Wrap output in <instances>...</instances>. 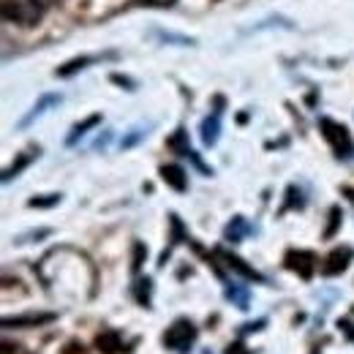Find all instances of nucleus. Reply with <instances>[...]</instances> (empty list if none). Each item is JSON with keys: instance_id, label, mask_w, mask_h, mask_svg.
<instances>
[{"instance_id": "2", "label": "nucleus", "mask_w": 354, "mask_h": 354, "mask_svg": "<svg viewBox=\"0 0 354 354\" xmlns=\"http://www.w3.org/2000/svg\"><path fill=\"white\" fill-rule=\"evenodd\" d=\"M194 341H196V327H194V322H188V319H177L175 324L164 333V346L177 354L191 352Z\"/></svg>"}, {"instance_id": "28", "label": "nucleus", "mask_w": 354, "mask_h": 354, "mask_svg": "<svg viewBox=\"0 0 354 354\" xmlns=\"http://www.w3.org/2000/svg\"><path fill=\"white\" fill-rule=\"evenodd\" d=\"M33 3H44V0H33Z\"/></svg>"}, {"instance_id": "17", "label": "nucleus", "mask_w": 354, "mask_h": 354, "mask_svg": "<svg viewBox=\"0 0 354 354\" xmlns=\"http://www.w3.org/2000/svg\"><path fill=\"white\" fill-rule=\"evenodd\" d=\"M136 300H139V306H145V308H150V292H153V281L150 278H142L139 283H136Z\"/></svg>"}, {"instance_id": "27", "label": "nucleus", "mask_w": 354, "mask_h": 354, "mask_svg": "<svg viewBox=\"0 0 354 354\" xmlns=\"http://www.w3.org/2000/svg\"><path fill=\"white\" fill-rule=\"evenodd\" d=\"M262 327H265V319H259L257 324H245V327H243V333H254V330H262Z\"/></svg>"}, {"instance_id": "9", "label": "nucleus", "mask_w": 354, "mask_h": 354, "mask_svg": "<svg viewBox=\"0 0 354 354\" xmlns=\"http://www.w3.org/2000/svg\"><path fill=\"white\" fill-rule=\"evenodd\" d=\"M161 180L169 185V188H175V191H188V175H185V169L183 167H177V164H167V167H161Z\"/></svg>"}, {"instance_id": "12", "label": "nucleus", "mask_w": 354, "mask_h": 354, "mask_svg": "<svg viewBox=\"0 0 354 354\" xmlns=\"http://www.w3.org/2000/svg\"><path fill=\"white\" fill-rule=\"evenodd\" d=\"M251 232V223L245 221L243 216H237V218H232V223L226 226V232H223V237L229 240V243H240L245 234Z\"/></svg>"}, {"instance_id": "8", "label": "nucleus", "mask_w": 354, "mask_h": 354, "mask_svg": "<svg viewBox=\"0 0 354 354\" xmlns=\"http://www.w3.org/2000/svg\"><path fill=\"white\" fill-rule=\"evenodd\" d=\"M95 349L101 354H118L123 352V338L118 330H104L95 335Z\"/></svg>"}, {"instance_id": "16", "label": "nucleus", "mask_w": 354, "mask_h": 354, "mask_svg": "<svg viewBox=\"0 0 354 354\" xmlns=\"http://www.w3.org/2000/svg\"><path fill=\"white\" fill-rule=\"evenodd\" d=\"M226 297H229L237 308H243V310L248 308V292H245L243 286H234V283H232V286H226Z\"/></svg>"}, {"instance_id": "14", "label": "nucleus", "mask_w": 354, "mask_h": 354, "mask_svg": "<svg viewBox=\"0 0 354 354\" xmlns=\"http://www.w3.org/2000/svg\"><path fill=\"white\" fill-rule=\"evenodd\" d=\"M36 156H39V153H25V156H19V158H17V161H14V164H11V167H8L6 172H3V183H8L11 177L19 175V172H22L25 167H30V161H33Z\"/></svg>"}, {"instance_id": "29", "label": "nucleus", "mask_w": 354, "mask_h": 354, "mask_svg": "<svg viewBox=\"0 0 354 354\" xmlns=\"http://www.w3.org/2000/svg\"><path fill=\"white\" fill-rule=\"evenodd\" d=\"M352 310H354V308H352Z\"/></svg>"}, {"instance_id": "4", "label": "nucleus", "mask_w": 354, "mask_h": 354, "mask_svg": "<svg viewBox=\"0 0 354 354\" xmlns=\"http://www.w3.org/2000/svg\"><path fill=\"white\" fill-rule=\"evenodd\" d=\"M283 262H286V267H289V270H295V272H297L303 281H310V278H313V270H316V257H313L310 251H300V248L295 251V248H292V251L283 257Z\"/></svg>"}, {"instance_id": "25", "label": "nucleus", "mask_w": 354, "mask_h": 354, "mask_svg": "<svg viewBox=\"0 0 354 354\" xmlns=\"http://www.w3.org/2000/svg\"><path fill=\"white\" fill-rule=\"evenodd\" d=\"M112 82H115V85H123L126 90L136 88V82H133V80H129V77H120V74H112Z\"/></svg>"}, {"instance_id": "6", "label": "nucleus", "mask_w": 354, "mask_h": 354, "mask_svg": "<svg viewBox=\"0 0 354 354\" xmlns=\"http://www.w3.org/2000/svg\"><path fill=\"white\" fill-rule=\"evenodd\" d=\"M57 319V313H22V316H6L3 319V327H41V324H49V322H55Z\"/></svg>"}, {"instance_id": "1", "label": "nucleus", "mask_w": 354, "mask_h": 354, "mask_svg": "<svg viewBox=\"0 0 354 354\" xmlns=\"http://www.w3.org/2000/svg\"><path fill=\"white\" fill-rule=\"evenodd\" d=\"M319 129L324 133V139L333 145V150H335V156L338 158H354V139L349 129L346 126H341V123H335V120H330V118H322L319 120Z\"/></svg>"}, {"instance_id": "24", "label": "nucleus", "mask_w": 354, "mask_h": 354, "mask_svg": "<svg viewBox=\"0 0 354 354\" xmlns=\"http://www.w3.org/2000/svg\"><path fill=\"white\" fill-rule=\"evenodd\" d=\"M139 6H150V8H167V6H172L175 0H136Z\"/></svg>"}, {"instance_id": "23", "label": "nucleus", "mask_w": 354, "mask_h": 354, "mask_svg": "<svg viewBox=\"0 0 354 354\" xmlns=\"http://www.w3.org/2000/svg\"><path fill=\"white\" fill-rule=\"evenodd\" d=\"M223 354H251V349H245V344H243V341H234V344H229V346H226V352Z\"/></svg>"}, {"instance_id": "15", "label": "nucleus", "mask_w": 354, "mask_h": 354, "mask_svg": "<svg viewBox=\"0 0 354 354\" xmlns=\"http://www.w3.org/2000/svg\"><path fill=\"white\" fill-rule=\"evenodd\" d=\"M98 123H101V115H90V118H85L82 123H77V126H74V131L68 133V139H66V142H68V145H74L80 136H85V133H88V129L98 126Z\"/></svg>"}, {"instance_id": "11", "label": "nucleus", "mask_w": 354, "mask_h": 354, "mask_svg": "<svg viewBox=\"0 0 354 354\" xmlns=\"http://www.w3.org/2000/svg\"><path fill=\"white\" fill-rule=\"evenodd\" d=\"M218 136H221V112L210 115V118L202 123V142H205L207 147H213V145L218 142Z\"/></svg>"}, {"instance_id": "13", "label": "nucleus", "mask_w": 354, "mask_h": 354, "mask_svg": "<svg viewBox=\"0 0 354 354\" xmlns=\"http://www.w3.org/2000/svg\"><path fill=\"white\" fill-rule=\"evenodd\" d=\"M95 60H101V57H90V55H82V57H74V60H68L63 68H57V77H74L77 71H82V68H88L90 63H95Z\"/></svg>"}, {"instance_id": "3", "label": "nucleus", "mask_w": 354, "mask_h": 354, "mask_svg": "<svg viewBox=\"0 0 354 354\" xmlns=\"http://www.w3.org/2000/svg\"><path fill=\"white\" fill-rule=\"evenodd\" d=\"M41 8H36L33 0H3V19L6 22H19V25H33L39 19Z\"/></svg>"}, {"instance_id": "19", "label": "nucleus", "mask_w": 354, "mask_h": 354, "mask_svg": "<svg viewBox=\"0 0 354 354\" xmlns=\"http://www.w3.org/2000/svg\"><path fill=\"white\" fill-rule=\"evenodd\" d=\"M341 218H344L341 207H333V210H330V226L324 229V237H327V240H330V237L338 232V226H341Z\"/></svg>"}, {"instance_id": "20", "label": "nucleus", "mask_w": 354, "mask_h": 354, "mask_svg": "<svg viewBox=\"0 0 354 354\" xmlns=\"http://www.w3.org/2000/svg\"><path fill=\"white\" fill-rule=\"evenodd\" d=\"M57 202H60V194H49L44 199H30L28 205H30V207H52V205H57Z\"/></svg>"}, {"instance_id": "7", "label": "nucleus", "mask_w": 354, "mask_h": 354, "mask_svg": "<svg viewBox=\"0 0 354 354\" xmlns=\"http://www.w3.org/2000/svg\"><path fill=\"white\" fill-rule=\"evenodd\" d=\"M216 254H218V257H221L223 262L232 267L234 272H240L243 278H248V281H257V283H265V281H267V278L262 275V272H259V270H254L251 265H245L240 257H234V254H229V251H223V248H218Z\"/></svg>"}, {"instance_id": "22", "label": "nucleus", "mask_w": 354, "mask_h": 354, "mask_svg": "<svg viewBox=\"0 0 354 354\" xmlns=\"http://www.w3.org/2000/svg\"><path fill=\"white\" fill-rule=\"evenodd\" d=\"M142 257H147V248H145L142 243H136V245H133V270L142 267Z\"/></svg>"}, {"instance_id": "18", "label": "nucleus", "mask_w": 354, "mask_h": 354, "mask_svg": "<svg viewBox=\"0 0 354 354\" xmlns=\"http://www.w3.org/2000/svg\"><path fill=\"white\" fill-rule=\"evenodd\" d=\"M286 196H289V199H286V207H283V210H295V207L300 210V207L306 205L303 191H300V188H295V185H289V188H286Z\"/></svg>"}, {"instance_id": "21", "label": "nucleus", "mask_w": 354, "mask_h": 354, "mask_svg": "<svg viewBox=\"0 0 354 354\" xmlns=\"http://www.w3.org/2000/svg\"><path fill=\"white\" fill-rule=\"evenodd\" d=\"M145 133H147V131H142V129H133V131L129 133V136H123L120 147H123V150H129V147H133V145H136V142H139V139H142Z\"/></svg>"}, {"instance_id": "10", "label": "nucleus", "mask_w": 354, "mask_h": 354, "mask_svg": "<svg viewBox=\"0 0 354 354\" xmlns=\"http://www.w3.org/2000/svg\"><path fill=\"white\" fill-rule=\"evenodd\" d=\"M55 104H60V95H55V93H49V95H41V101H39V104H36V106H33V109H30V112L22 118V120H19V129H28L33 120H39V118L44 115L46 109H49V106H55Z\"/></svg>"}, {"instance_id": "5", "label": "nucleus", "mask_w": 354, "mask_h": 354, "mask_svg": "<svg viewBox=\"0 0 354 354\" xmlns=\"http://www.w3.org/2000/svg\"><path fill=\"white\" fill-rule=\"evenodd\" d=\"M354 259V251L349 245H341V248H335L327 259H324V265H322V275H327V278H333V275H341V272H346L349 265H352Z\"/></svg>"}, {"instance_id": "26", "label": "nucleus", "mask_w": 354, "mask_h": 354, "mask_svg": "<svg viewBox=\"0 0 354 354\" xmlns=\"http://www.w3.org/2000/svg\"><path fill=\"white\" fill-rule=\"evenodd\" d=\"M338 327H341V333H344L346 338H352V341H354V324H352V322L341 319V322H338Z\"/></svg>"}]
</instances>
